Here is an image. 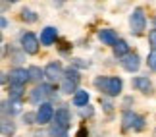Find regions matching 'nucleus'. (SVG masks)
Listing matches in <instances>:
<instances>
[{
    "mask_svg": "<svg viewBox=\"0 0 156 137\" xmlns=\"http://www.w3.org/2000/svg\"><path fill=\"white\" fill-rule=\"evenodd\" d=\"M73 64H75V66H81V68H87L89 66V62H81V58H75Z\"/></svg>",
    "mask_w": 156,
    "mask_h": 137,
    "instance_id": "b1692460",
    "label": "nucleus"
},
{
    "mask_svg": "<svg viewBox=\"0 0 156 137\" xmlns=\"http://www.w3.org/2000/svg\"><path fill=\"white\" fill-rule=\"evenodd\" d=\"M147 64H148V68H151V70H154V71H156V50H152L151 54H148Z\"/></svg>",
    "mask_w": 156,
    "mask_h": 137,
    "instance_id": "4be33fe9",
    "label": "nucleus"
},
{
    "mask_svg": "<svg viewBox=\"0 0 156 137\" xmlns=\"http://www.w3.org/2000/svg\"><path fill=\"white\" fill-rule=\"evenodd\" d=\"M54 124L52 126H56L58 129H62V132H68L69 129V124H71V114L68 108H58L56 112H54Z\"/></svg>",
    "mask_w": 156,
    "mask_h": 137,
    "instance_id": "20e7f679",
    "label": "nucleus"
},
{
    "mask_svg": "<svg viewBox=\"0 0 156 137\" xmlns=\"http://www.w3.org/2000/svg\"><path fill=\"white\" fill-rule=\"evenodd\" d=\"M133 87L137 89V91H141V93H152V81L148 79V77H135L133 79Z\"/></svg>",
    "mask_w": 156,
    "mask_h": 137,
    "instance_id": "f8f14e48",
    "label": "nucleus"
},
{
    "mask_svg": "<svg viewBox=\"0 0 156 137\" xmlns=\"http://www.w3.org/2000/svg\"><path fill=\"white\" fill-rule=\"evenodd\" d=\"M77 137H89V133H87V129H85V128H81L79 132H77Z\"/></svg>",
    "mask_w": 156,
    "mask_h": 137,
    "instance_id": "a878e982",
    "label": "nucleus"
},
{
    "mask_svg": "<svg viewBox=\"0 0 156 137\" xmlns=\"http://www.w3.org/2000/svg\"><path fill=\"white\" fill-rule=\"evenodd\" d=\"M0 133H2V132H0Z\"/></svg>",
    "mask_w": 156,
    "mask_h": 137,
    "instance_id": "c756f323",
    "label": "nucleus"
},
{
    "mask_svg": "<svg viewBox=\"0 0 156 137\" xmlns=\"http://www.w3.org/2000/svg\"><path fill=\"white\" fill-rule=\"evenodd\" d=\"M135 116L133 112H125L123 114V124H122V128L123 129H129V128H133V120H135Z\"/></svg>",
    "mask_w": 156,
    "mask_h": 137,
    "instance_id": "f3484780",
    "label": "nucleus"
},
{
    "mask_svg": "<svg viewBox=\"0 0 156 137\" xmlns=\"http://www.w3.org/2000/svg\"><path fill=\"white\" fill-rule=\"evenodd\" d=\"M54 95V87L52 85H41L37 89H33V93H31V100L33 103H41L43 104L44 103V99H48Z\"/></svg>",
    "mask_w": 156,
    "mask_h": 137,
    "instance_id": "1a4fd4ad",
    "label": "nucleus"
},
{
    "mask_svg": "<svg viewBox=\"0 0 156 137\" xmlns=\"http://www.w3.org/2000/svg\"><path fill=\"white\" fill-rule=\"evenodd\" d=\"M114 54H116L118 58H123L125 54H129V45L125 43V41L118 39V43L114 45Z\"/></svg>",
    "mask_w": 156,
    "mask_h": 137,
    "instance_id": "4468645a",
    "label": "nucleus"
},
{
    "mask_svg": "<svg viewBox=\"0 0 156 137\" xmlns=\"http://www.w3.org/2000/svg\"><path fill=\"white\" fill-rule=\"evenodd\" d=\"M79 79H81V75H79V71L73 70V68H68V70H64V77H62V91L64 93H75L77 91V85H79Z\"/></svg>",
    "mask_w": 156,
    "mask_h": 137,
    "instance_id": "f03ea898",
    "label": "nucleus"
},
{
    "mask_svg": "<svg viewBox=\"0 0 156 137\" xmlns=\"http://www.w3.org/2000/svg\"><path fill=\"white\" fill-rule=\"evenodd\" d=\"M21 20L27 21V23H33V21H37V14H35L33 10H23L21 12Z\"/></svg>",
    "mask_w": 156,
    "mask_h": 137,
    "instance_id": "6ab92c4d",
    "label": "nucleus"
},
{
    "mask_svg": "<svg viewBox=\"0 0 156 137\" xmlns=\"http://www.w3.org/2000/svg\"><path fill=\"white\" fill-rule=\"evenodd\" d=\"M27 75H29V79H31V81H41V79H43V70H41V68H37V66H31V68H29L27 70Z\"/></svg>",
    "mask_w": 156,
    "mask_h": 137,
    "instance_id": "dca6fc26",
    "label": "nucleus"
},
{
    "mask_svg": "<svg viewBox=\"0 0 156 137\" xmlns=\"http://www.w3.org/2000/svg\"><path fill=\"white\" fill-rule=\"evenodd\" d=\"M8 81H10L14 87H23V85L29 81L27 70H23V68H14V70L8 74Z\"/></svg>",
    "mask_w": 156,
    "mask_h": 137,
    "instance_id": "6e6552de",
    "label": "nucleus"
},
{
    "mask_svg": "<svg viewBox=\"0 0 156 137\" xmlns=\"http://www.w3.org/2000/svg\"><path fill=\"white\" fill-rule=\"evenodd\" d=\"M23 97V87H14L12 85L10 89V100H21Z\"/></svg>",
    "mask_w": 156,
    "mask_h": 137,
    "instance_id": "a211bd4d",
    "label": "nucleus"
},
{
    "mask_svg": "<svg viewBox=\"0 0 156 137\" xmlns=\"http://www.w3.org/2000/svg\"><path fill=\"white\" fill-rule=\"evenodd\" d=\"M122 66H123V70L125 71H137L141 68V58H139V54H135V52H129V54H125L123 58H122Z\"/></svg>",
    "mask_w": 156,
    "mask_h": 137,
    "instance_id": "9d476101",
    "label": "nucleus"
},
{
    "mask_svg": "<svg viewBox=\"0 0 156 137\" xmlns=\"http://www.w3.org/2000/svg\"><path fill=\"white\" fill-rule=\"evenodd\" d=\"M14 124H2V122H0V132H4L6 135H12V133H14Z\"/></svg>",
    "mask_w": 156,
    "mask_h": 137,
    "instance_id": "412c9836",
    "label": "nucleus"
},
{
    "mask_svg": "<svg viewBox=\"0 0 156 137\" xmlns=\"http://www.w3.org/2000/svg\"><path fill=\"white\" fill-rule=\"evenodd\" d=\"M56 37H58L56 27H44L43 33H41V43L46 45V46H50L54 41H56Z\"/></svg>",
    "mask_w": 156,
    "mask_h": 137,
    "instance_id": "ddd939ff",
    "label": "nucleus"
},
{
    "mask_svg": "<svg viewBox=\"0 0 156 137\" xmlns=\"http://www.w3.org/2000/svg\"><path fill=\"white\" fill-rule=\"evenodd\" d=\"M73 104L75 106H87L89 104V93L87 91H75L73 93Z\"/></svg>",
    "mask_w": 156,
    "mask_h": 137,
    "instance_id": "2eb2a0df",
    "label": "nucleus"
},
{
    "mask_svg": "<svg viewBox=\"0 0 156 137\" xmlns=\"http://www.w3.org/2000/svg\"><path fill=\"white\" fill-rule=\"evenodd\" d=\"M39 46H41V43L37 39V35L31 33V31L23 33V37H21V49H23V52H27V54H37Z\"/></svg>",
    "mask_w": 156,
    "mask_h": 137,
    "instance_id": "39448f33",
    "label": "nucleus"
},
{
    "mask_svg": "<svg viewBox=\"0 0 156 137\" xmlns=\"http://www.w3.org/2000/svg\"><path fill=\"white\" fill-rule=\"evenodd\" d=\"M94 85H97L98 91H102L108 97H118L122 93V87L123 83L119 77H97L94 79Z\"/></svg>",
    "mask_w": 156,
    "mask_h": 137,
    "instance_id": "f257e3e1",
    "label": "nucleus"
},
{
    "mask_svg": "<svg viewBox=\"0 0 156 137\" xmlns=\"http://www.w3.org/2000/svg\"><path fill=\"white\" fill-rule=\"evenodd\" d=\"M148 43H151L152 50H156V29H152V31L148 33Z\"/></svg>",
    "mask_w": 156,
    "mask_h": 137,
    "instance_id": "5701e85b",
    "label": "nucleus"
},
{
    "mask_svg": "<svg viewBox=\"0 0 156 137\" xmlns=\"http://www.w3.org/2000/svg\"><path fill=\"white\" fill-rule=\"evenodd\" d=\"M93 114V108H87V110H83V116H91Z\"/></svg>",
    "mask_w": 156,
    "mask_h": 137,
    "instance_id": "cd10ccee",
    "label": "nucleus"
},
{
    "mask_svg": "<svg viewBox=\"0 0 156 137\" xmlns=\"http://www.w3.org/2000/svg\"><path fill=\"white\" fill-rule=\"evenodd\" d=\"M43 75H44L50 83L62 81V77H64V68H62V64H60V62H50L48 66L43 70Z\"/></svg>",
    "mask_w": 156,
    "mask_h": 137,
    "instance_id": "423d86ee",
    "label": "nucleus"
},
{
    "mask_svg": "<svg viewBox=\"0 0 156 137\" xmlns=\"http://www.w3.org/2000/svg\"><path fill=\"white\" fill-rule=\"evenodd\" d=\"M129 27H131V33L133 35H141L147 29V16H145V10L143 8L133 10V14L129 17Z\"/></svg>",
    "mask_w": 156,
    "mask_h": 137,
    "instance_id": "7ed1b4c3",
    "label": "nucleus"
},
{
    "mask_svg": "<svg viewBox=\"0 0 156 137\" xmlns=\"http://www.w3.org/2000/svg\"><path fill=\"white\" fill-rule=\"evenodd\" d=\"M0 43H2V33H0Z\"/></svg>",
    "mask_w": 156,
    "mask_h": 137,
    "instance_id": "c85d7f7f",
    "label": "nucleus"
},
{
    "mask_svg": "<svg viewBox=\"0 0 156 137\" xmlns=\"http://www.w3.org/2000/svg\"><path fill=\"white\" fill-rule=\"evenodd\" d=\"M35 120V114H25V124H33Z\"/></svg>",
    "mask_w": 156,
    "mask_h": 137,
    "instance_id": "bb28decb",
    "label": "nucleus"
},
{
    "mask_svg": "<svg viewBox=\"0 0 156 137\" xmlns=\"http://www.w3.org/2000/svg\"><path fill=\"white\" fill-rule=\"evenodd\" d=\"M54 118V108L50 103H43L39 106L37 114H35V120H37V124H41V126H44V124H50Z\"/></svg>",
    "mask_w": 156,
    "mask_h": 137,
    "instance_id": "0eeeda50",
    "label": "nucleus"
},
{
    "mask_svg": "<svg viewBox=\"0 0 156 137\" xmlns=\"http://www.w3.org/2000/svg\"><path fill=\"white\" fill-rule=\"evenodd\" d=\"M98 39L102 41V45L114 46L118 43V33L114 31V29H100V31H98Z\"/></svg>",
    "mask_w": 156,
    "mask_h": 137,
    "instance_id": "9b49d317",
    "label": "nucleus"
},
{
    "mask_svg": "<svg viewBox=\"0 0 156 137\" xmlns=\"http://www.w3.org/2000/svg\"><path fill=\"white\" fill-rule=\"evenodd\" d=\"M143 128H145V118H143V116H135V120H133V129H135V132H141Z\"/></svg>",
    "mask_w": 156,
    "mask_h": 137,
    "instance_id": "aec40b11",
    "label": "nucleus"
},
{
    "mask_svg": "<svg viewBox=\"0 0 156 137\" xmlns=\"http://www.w3.org/2000/svg\"><path fill=\"white\" fill-rule=\"evenodd\" d=\"M6 81H8V75H6L4 71H0V85H4Z\"/></svg>",
    "mask_w": 156,
    "mask_h": 137,
    "instance_id": "393cba45",
    "label": "nucleus"
}]
</instances>
